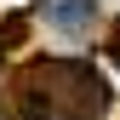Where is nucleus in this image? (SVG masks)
Returning <instances> with one entry per match:
<instances>
[{
	"instance_id": "1",
	"label": "nucleus",
	"mask_w": 120,
	"mask_h": 120,
	"mask_svg": "<svg viewBox=\"0 0 120 120\" xmlns=\"http://www.w3.org/2000/svg\"><path fill=\"white\" fill-rule=\"evenodd\" d=\"M40 17L52 29H63V34H86L97 17V0H40Z\"/></svg>"
}]
</instances>
